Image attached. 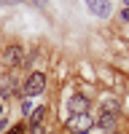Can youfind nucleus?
I'll return each mask as SVG.
<instances>
[{
  "instance_id": "f257e3e1",
  "label": "nucleus",
  "mask_w": 129,
  "mask_h": 134,
  "mask_svg": "<svg viewBox=\"0 0 129 134\" xmlns=\"http://www.w3.org/2000/svg\"><path fill=\"white\" fill-rule=\"evenodd\" d=\"M43 88H46V75L43 72H32V75H27V81H24V97H35V94H40Z\"/></svg>"
},
{
  "instance_id": "f03ea898",
  "label": "nucleus",
  "mask_w": 129,
  "mask_h": 134,
  "mask_svg": "<svg viewBox=\"0 0 129 134\" xmlns=\"http://www.w3.org/2000/svg\"><path fill=\"white\" fill-rule=\"evenodd\" d=\"M89 107H92V102H89L83 94L70 97V102H67V110H70V115H73V118H75V115H89Z\"/></svg>"
},
{
  "instance_id": "7ed1b4c3",
  "label": "nucleus",
  "mask_w": 129,
  "mask_h": 134,
  "mask_svg": "<svg viewBox=\"0 0 129 134\" xmlns=\"http://www.w3.org/2000/svg\"><path fill=\"white\" fill-rule=\"evenodd\" d=\"M83 3H86V8H89L94 16H102V19L110 16V3H108V0H83Z\"/></svg>"
},
{
  "instance_id": "20e7f679",
  "label": "nucleus",
  "mask_w": 129,
  "mask_h": 134,
  "mask_svg": "<svg viewBox=\"0 0 129 134\" xmlns=\"http://www.w3.org/2000/svg\"><path fill=\"white\" fill-rule=\"evenodd\" d=\"M22 57H24V51H22V46H8L6 51H3V59H6V64H19L22 62Z\"/></svg>"
},
{
  "instance_id": "39448f33",
  "label": "nucleus",
  "mask_w": 129,
  "mask_h": 134,
  "mask_svg": "<svg viewBox=\"0 0 129 134\" xmlns=\"http://www.w3.org/2000/svg\"><path fill=\"white\" fill-rule=\"evenodd\" d=\"M43 118H46V107H38L35 113L30 115V131H32V134H43V131H40V126H43Z\"/></svg>"
},
{
  "instance_id": "423d86ee",
  "label": "nucleus",
  "mask_w": 129,
  "mask_h": 134,
  "mask_svg": "<svg viewBox=\"0 0 129 134\" xmlns=\"http://www.w3.org/2000/svg\"><path fill=\"white\" fill-rule=\"evenodd\" d=\"M113 124H116V113H105V110H102V115H100V121H97V126L105 129V131H110Z\"/></svg>"
},
{
  "instance_id": "0eeeda50",
  "label": "nucleus",
  "mask_w": 129,
  "mask_h": 134,
  "mask_svg": "<svg viewBox=\"0 0 129 134\" xmlns=\"http://www.w3.org/2000/svg\"><path fill=\"white\" fill-rule=\"evenodd\" d=\"M75 126H78V131H89V126H92V118L89 115H75V121H73Z\"/></svg>"
},
{
  "instance_id": "6e6552de",
  "label": "nucleus",
  "mask_w": 129,
  "mask_h": 134,
  "mask_svg": "<svg viewBox=\"0 0 129 134\" xmlns=\"http://www.w3.org/2000/svg\"><path fill=\"white\" fill-rule=\"evenodd\" d=\"M6 134H24V126H22V124H16V126H11Z\"/></svg>"
},
{
  "instance_id": "1a4fd4ad",
  "label": "nucleus",
  "mask_w": 129,
  "mask_h": 134,
  "mask_svg": "<svg viewBox=\"0 0 129 134\" xmlns=\"http://www.w3.org/2000/svg\"><path fill=\"white\" fill-rule=\"evenodd\" d=\"M32 3H35V5H40V8H46V5H49V0H32Z\"/></svg>"
},
{
  "instance_id": "9d476101",
  "label": "nucleus",
  "mask_w": 129,
  "mask_h": 134,
  "mask_svg": "<svg viewBox=\"0 0 129 134\" xmlns=\"http://www.w3.org/2000/svg\"><path fill=\"white\" fill-rule=\"evenodd\" d=\"M121 19H124V21H129V8H124V11H121Z\"/></svg>"
},
{
  "instance_id": "9b49d317",
  "label": "nucleus",
  "mask_w": 129,
  "mask_h": 134,
  "mask_svg": "<svg viewBox=\"0 0 129 134\" xmlns=\"http://www.w3.org/2000/svg\"><path fill=\"white\" fill-rule=\"evenodd\" d=\"M0 129H6V118H0Z\"/></svg>"
},
{
  "instance_id": "f8f14e48",
  "label": "nucleus",
  "mask_w": 129,
  "mask_h": 134,
  "mask_svg": "<svg viewBox=\"0 0 129 134\" xmlns=\"http://www.w3.org/2000/svg\"><path fill=\"white\" fill-rule=\"evenodd\" d=\"M0 118H3V102H0Z\"/></svg>"
},
{
  "instance_id": "ddd939ff",
  "label": "nucleus",
  "mask_w": 129,
  "mask_h": 134,
  "mask_svg": "<svg viewBox=\"0 0 129 134\" xmlns=\"http://www.w3.org/2000/svg\"><path fill=\"white\" fill-rule=\"evenodd\" d=\"M124 3H126V8H129V0H124Z\"/></svg>"
},
{
  "instance_id": "4468645a",
  "label": "nucleus",
  "mask_w": 129,
  "mask_h": 134,
  "mask_svg": "<svg viewBox=\"0 0 129 134\" xmlns=\"http://www.w3.org/2000/svg\"><path fill=\"white\" fill-rule=\"evenodd\" d=\"M78 134H89V131H78Z\"/></svg>"
},
{
  "instance_id": "2eb2a0df",
  "label": "nucleus",
  "mask_w": 129,
  "mask_h": 134,
  "mask_svg": "<svg viewBox=\"0 0 129 134\" xmlns=\"http://www.w3.org/2000/svg\"><path fill=\"white\" fill-rule=\"evenodd\" d=\"M110 134H116V131H110Z\"/></svg>"
}]
</instances>
